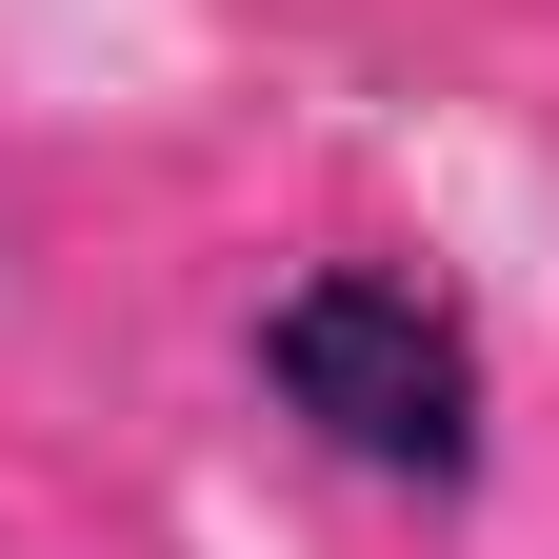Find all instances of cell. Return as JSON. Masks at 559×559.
<instances>
[{"label":"cell","instance_id":"cell-1","mask_svg":"<svg viewBox=\"0 0 559 559\" xmlns=\"http://www.w3.org/2000/svg\"><path fill=\"white\" fill-rule=\"evenodd\" d=\"M260 400L300 419L320 460L360 479H479V419H500V380H479V320L440 300L419 260H300L260 300Z\"/></svg>","mask_w":559,"mask_h":559}]
</instances>
